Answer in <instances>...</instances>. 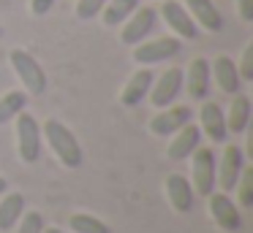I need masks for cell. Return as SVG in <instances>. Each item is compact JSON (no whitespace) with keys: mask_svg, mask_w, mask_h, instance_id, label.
Wrapping results in <instances>:
<instances>
[{"mask_svg":"<svg viewBox=\"0 0 253 233\" xmlns=\"http://www.w3.org/2000/svg\"><path fill=\"white\" fill-rule=\"evenodd\" d=\"M41 135L46 138L49 149L55 152V157L66 168H79L82 166V146H79L77 135H74L63 122H57V119H46L44 128H41Z\"/></svg>","mask_w":253,"mask_h":233,"instance_id":"6da1fadb","label":"cell"},{"mask_svg":"<svg viewBox=\"0 0 253 233\" xmlns=\"http://www.w3.org/2000/svg\"><path fill=\"white\" fill-rule=\"evenodd\" d=\"M8 60H11V68H14V73L19 76V81L25 84V90H28L30 95H44L46 73H44L39 60L30 52H25V49H11Z\"/></svg>","mask_w":253,"mask_h":233,"instance_id":"7a4b0ae2","label":"cell"},{"mask_svg":"<svg viewBox=\"0 0 253 233\" xmlns=\"http://www.w3.org/2000/svg\"><path fill=\"white\" fill-rule=\"evenodd\" d=\"M193 160V179H191V187L196 195L207 198L210 193H215V176H218V157L210 146H196V152L191 155Z\"/></svg>","mask_w":253,"mask_h":233,"instance_id":"3957f363","label":"cell"},{"mask_svg":"<svg viewBox=\"0 0 253 233\" xmlns=\"http://www.w3.org/2000/svg\"><path fill=\"white\" fill-rule=\"evenodd\" d=\"M17 152L22 163H36L41 157V125L33 114L19 111L17 117Z\"/></svg>","mask_w":253,"mask_h":233,"instance_id":"277c9868","label":"cell"},{"mask_svg":"<svg viewBox=\"0 0 253 233\" xmlns=\"http://www.w3.org/2000/svg\"><path fill=\"white\" fill-rule=\"evenodd\" d=\"M182 49L180 38H155V41H142L133 46V60H136L139 65H144V68H150V65L155 63H164V60L169 57H177Z\"/></svg>","mask_w":253,"mask_h":233,"instance_id":"5b68a950","label":"cell"},{"mask_svg":"<svg viewBox=\"0 0 253 233\" xmlns=\"http://www.w3.org/2000/svg\"><path fill=\"white\" fill-rule=\"evenodd\" d=\"M182 84H185V73H182V68H169L164 70V73L158 76V79H153V87H150V103H153L155 108H166L174 103V98L180 95Z\"/></svg>","mask_w":253,"mask_h":233,"instance_id":"8992f818","label":"cell"},{"mask_svg":"<svg viewBox=\"0 0 253 233\" xmlns=\"http://www.w3.org/2000/svg\"><path fill=\"white\" fill-rule=\"evenodd\" d=\"M242 168H245V155L237 144H226L223 155L218 160V176H215V184L220 187V193H231L240 179Z\"/></svg>","mask_w":253,"mask_h":233,"instance_id":"52a82bcc","label":"cell"},{"mask_svg":"<svg viewBox=\"0 0 253 233\" xmlns=\"http://www.w3.org/2000/svg\"><path fill=\"white\" fill-rule=\"evenodd\" d=\"M207 198H210V214L218 222V228H223V231H229V233L242 231L240 209H237V203L231 200L229 193H210Z\"/></svg>","mask_w":253,"mask_h":233,"instance_id":"ba28073f","label":"cell"},{"mask_svg":"<svg viewBox=\"0 0 253 233\" xmlns=\"http://www.w3.org/2000/svg\"><path fill=\"white\" fill-rule=\"evenodd\" d=\"M155 19H158V11H155V8H150V5H144V8H136L131 16H128V25L123 27L120 41L126 43V46H136V43H142L144 38L153 33Z\"/></svg>","mask_w":253,"mask_h":233,"instance_id":"9c48e42d","label":"cell"},{"mask_svg":"<svg viewBox=\"0 0 253 233\" xmlns=\"http://www.w3.org/2000/svg\"><path fill=\"white\" fill-rule=\"evenodd\" d=\"M191 117H193V111L188 106H166V108H161V114H155L150 119V130L155 135H161V138H166V135H174L182 125L191 122Z\"/></svg>","mask_w":253,"mask_h":233,"instance_id":"30bf717a","label":"cell"},{"mask_svg":"<svg viewBox=\"0 0 253 233\" xmlns=\"http://www.w3.org/2000/svg\"><path fill=\"white\" fill-rule=\"evenodd\" d=\"M161 14H164V22H166V25H169L180 38H188V41L199 38V25L191 19V14L185 11V5H182V3H177V0H164V8H161Z\"/></svg>","mask_w":253,"mask_h":233,"instance_id":"8fae6325","label":"cell"},{"mask_svg":"<svg viewBox=\"0 0 253 233\" xmlns=\"http://www.w3.org/2000/svg\"><path fill=\"white\" fill-rule=\"evenodd\" d=\"M199 122H202L199 130L207 133L210 141H215V144H223V141L229 138V130H226V114H223V108H220L218 103L204 100L202 111H199Z\"/></svg>","mask_w":253,"mask_h":233,"instance_id":"7c38bea8","label":"cell"},{"mask_svg":"<svg viewBox=\"0 0 253 233\" xmlns=\"http://www.w3.org/2000/svg\"><path fill=\"white\" fill-rule=\"evenodd\" d=\"M166 198H169V203L174 211L188 214V211L193 209V198H196L188 176H182V173H169V176H166Z\"/></svg>","mask_w":253,"mask_h":233,"instance_id":"4fadbf2b","label":"cell"},{"mask_svg":"<svg viewBox=\"0 0 253 233\" xmlns=\"http://www.w3.org/2000/svg\"><path fill=\"white\" fill-rule=\"evenodd\" d=\"M199 144H202V130H199V125L188 122V125H182V128L174 133V138H171L166 155H169V160H188V157L196 152Z\"/></svg>","mask_w":253,"mask_h":233,"instance_id":"5bb4252c","label":"cell"},{"mask_svg":"<svg viewBox=\"0 0 253 233\" xmlns=\"http://www.w3.org/2000/svg\"><path fill=\"white\" fill-rule=\"evenodd\" d=\"M153 79H155V73L150 68H139L136 73L128 79V84L123 87V92H120V103L123 106H128V108H133V106H139V103L144 100V95L150 92V87H153Z\"/></svg>","mask_w":253,"mask_h":233,"instance_id":"9a60e30c","label":"cell"},{"mask_svg":"<svg viewBox=\"0 0 253 233\" xmlns=\"http://www.w3.org/2000/svg\"><path fill=\"white\" fill-rule=\"evenodd\" d=\"M212 79L218 81L220 92H226V95H237L240 92V73H237V65L231 63V57H226V54H220V57H215L212 63Z\"/></svg>","mask_w":253,"mask_h":233,"instance_id":"2e32d148","label":"cell"},{"mask_svg":"<svg viewBox=\"0 0 253 233\" xmlns=\"http://www.w3.org/2000/svg\"><path fill=\"white\" fill-rule=\"evenodd\" d=\"M188 95L193 100H204L210 92V63L204 57H196L188 65Z\"/></svg>","mask_w":253,"mask_h":233,"instance_id":"e0dca14e","label":"cell"},{"mask_svg":"<svg viewBox=\"0 0 253 233\" xmlns=\"http://www.w3.org/2000/svg\"><path fill=\"white\" fill-rule=\"evenodd\" d=\"M185 11L191 14V19L196 25H202L204 30H220L223 19H220L218 8L212 5V0H185Z\"/></svg>","mask_w":253,"mask_h":233,"instance_id":"ac0fdd59","label":"cell"},{"mask_svg":"<svg viewBox=\"0 0 253 233\" xmlns=\"http://www.w3.org/2000/svg\"><path fill=\"white\" fill-rule=\"evenodd\" d=\"M248 125H251V98L237 92L229 106V114H226V130L240 135L248 130Z\"/></svg>","mask_w":253,"mask_h":233,"instance_id":"d6986e66","label":"cell"},{"mask_svg":"<svg viewBox=\"0 0 253 233\" xmlns=\"http://www.w3.org/2000/svg\"><path fill=\"white\" fill-rule=\"evenodd\" d=\"M25 214V195L22 193H8L0 200V231H11Z\"/></svg>","mask_w":253,"mask_h":233,"instance_id":"ffe728a7","label":"cell"},{"mask_svg":"<svg viewBox=\"0 0 253 233\" xmlns=\"http://www.w3.org/2000/svg\"><path fill=\"white\" fill-rule=\"evenodd\" d=\"M139 8V0H106V5L101 8V16H104L106 27H117Z\"/></svg>","mask_w":253,"mask_h":233,"instance_id":"44dd1931","label":"cell"},{"mask_svg":"<svg viewBox=\"0 0 253 233\" xmlns=\"http://www.w3.org/2000/svg\"><path fill=\"white\" fill-rule=\"evenodd\" d=\"M25 106H28V92H22V90L6 92L0 98V125L11 122L19 111H25Z\"/></svg>","mask_w":253,"mask_h":233,"instance_id":"7402d4cb","label":"cell"},{"mask_svg":"<svg viewBox=\"0 0 253 233\" xmlns=\"http://www.w3.org/2000/svg\"><path fill=\"white\" fill-rule=\"evenodd\" d=\"M68 225H71L74 233H112L109 225L101 222L98 217H93V214H71Z\"/></svg>","mask_w":253,"mask_h":233,"instance_id":"603a6c76","label":"cell"},{"mask_svg":"<svg viewBox=\"0 0 253 233\" xmlns=\"http://www.w3.org/2000/svg\"><path fill=\"white\" fill-rule=\"evenodd\" d=\"M44 217L41 211H25L17 222V233H44Z\"/></svg>","mask_w":253,"mask_h":233,"instance_id":"cb8c5ba5","label":"cell"},{"mask_svg":"<svg viewBox=\"0 0 253 233\" xmlns=\"http://www.w3.org/2000/svg\"><path fill=\"white\" fill-rule=\"evenodd\" d=\"M234 187H240V203L253 206V168H242V173H240Z\"/></svg>","mask_w":253,"mask_h":233,"instance_id":"d4e9b609","label":"cell"},{"mask_svg":"<svg viewBox=\"0 0 253 233\" xmlns=\"http://www.w3.org/2000/svg\"><path fill=\"white\" fill-rule=\"evenodd\" d=\"M106 5V0H79L77 3V16L79 19H93L101 14V8Z\"/></svg>","mask_w":253,"mask_h":233,"instance_id":"484cf974","label":"cell"},{"mask_svg":"<svg viewBox=\"0 0 253 233\" xmlns=\"http://www.w3.org/2000/svg\"><path fill=\"white\" fill-rule=\"evenodd\" d=\"M242 81H253V43H248L245 52H242V65L237 68Z\"/></svg>","mask_w":253,"mask_h":233,"instance_id":"4316f807","label":"cell"},{"mask_svg":"<svg viewBox=\"0 0 253 233\" xmlns=\"http://www.w3.org/2000/svg\"><path fill=\"white\" fill-rule=\"evenodd\" d=\"M52 5H55V0H30V8H33V14H36V16L49 14Z\"/></svg>","mask_w":253,"mask_h":233,"instance_id":"83f0119b","label":"cell"},{"mask_svg":"<svg viewBox=\"0 0 253 233\" xmlns=\"http://www.w3.org/2000/svg\"><path fill=\"white\" fill-rule=\"evenodd\" d=\"M237 8H240L242 22H253V0H237Z\"/></svg>","mask_w":253,"mask_h":233,"instance_id":"f1b7e54d","label":"cell"},{"mask_svg":"<svg viewBox=\"0 0 253 233\" xmlns=\"http://www.w3.org/2000/svg\"><path fill=\"white\" fill-rule=\"evenodd\" d=\"M6 190H8V182H6V179H3V176H0V195L6 193Z\"/></svg>","mask_w":253,"mask_h":233,"instance_id":"f546056e","label":"cell"},{"mask_svg":"<svg viewBox=\"0 0 253 233\" xmlns=\"http://www.w3.org/2000/svg\"><path fill=\"white\" fill-rule=\"evenodd\" d=\"M44 233H63L60 228H44Z\"/></svg>","mask_w":253,"mask_h":233,"instance_id":"4dcf8cb0","label":"cell"}]
</instances>
